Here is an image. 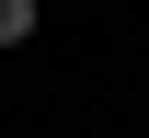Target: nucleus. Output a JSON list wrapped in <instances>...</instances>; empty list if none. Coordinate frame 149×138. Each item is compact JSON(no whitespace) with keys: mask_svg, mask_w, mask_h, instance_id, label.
<instances>
[{"mask_svg":"<svg viewBox=\"0 0 149 138\" xmlns=\"http://www.w3.org/2000/svg\"><path fill=\"white\" fill-rule=\"evenodd\" d=\"M35 35V0H0V46H23Z\"/></svg>","mask_w":149,"mask_h":138,"instance_id":"nucleus-1","label":"nucleus"}]
</instances>
